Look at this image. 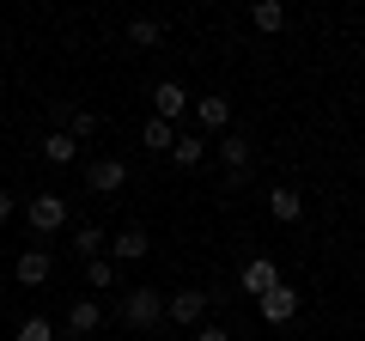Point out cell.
I'll return each instance as SVG.
<instances>
[{"mask_svg":"<svg viewBox=\"0 0 365 341\" xmlns=\"http://www.w3.org/2000/svg\"><path fill=\"white\" fill-rule=\"evenodd\" d=\"M207 305H213V292L182 287V292H170V299H165V317H170V323H201V317H207Z\"/></svg>","mask_w":365,"mask_h":341,"instance_id":"3957f363","label":"cell"},{"mask_svg":"<svg viewBox=\"0 0 365 341\" xmlns=\"http://www.w3.org/2000/svg\"><path fill=\"white\" fill-rule=\"evenodd\" d=\"M86 183L98 189V195H116V189L128 183V165H122V158H91V165H86Z\"/></svg>","mask_w":365,"mask_h":341,"instance_id":"277c9868","label":"cell"},{"mask_svg":"<svg viewBox=\"0 0 365 341\" xmlns=\"http://www.w3.org/2000/svg\"><path fill=\"white\" fill-rule=\"evenodd\" d=\"M146 250H153V238H146L140 225H128V232H116V238H110V263H140Z\"/></svg>","mask_w":365,"mask_h":341,"instance_id":"52a82bcc","label":"cell"},{"mask_svg":"<svg viewBox=\"0 0 365 341\" xmlns=\"http://www.w3.org/2000/svg\"><path fill=\"white\" fill-rule=\"evenodd\" d=\"M153 104H158V122H177L182 110H189V92H182L177 79H158V92H153Z\"/></svg>","mask_w":365,"mask_h":341,"instance_id":"30bf717a","label":"cell"},{"mask_svg":"<svg viewBox=\"0 0 365 341\" xmlns=\"http://www.w3.org/2000/svg\"><path fill=\"white\" fill-rule=\"evenodd\" d=\"M220 158H225L232 177H244V170H250V134H225V141H220Z\"/></svg>","mask_w":365,"mask_h":341,"instance_id":"4fadbf2b","label":"cell"},{"mask_svg":"<svg viewBox=\"0 0 365 341\" xmlns=\"http://www.w3.org/2000/svg\"><path fill=\"white\" fill-rule=\"evenodd\" d=\"M250 25H256L262 37H274V31L287 25V6H280V0H256V6H250Z\"/></svg>","mask_w":365,"mask_h":341,"instance_id":"5bb4252c","label":"cell"},{"mask_svg":"<svg viewBox=\"0 0 365 341\" xmlns=\"http://www.w3.org/2000/svg\"><path fill=\"white\" fill-rule=\"evenodd\" d=\"M67 134H73V141H91V134H98V116H91V110H67Z\"/></svg>","mask_w":365,"mask_h":341,"instance_id":"44dd1931","label":"cell"},{"mask_svg":"<svg viewBox=\"0 0 365 341\" xmlns=\"http://www.w3.org/2000/svg\"><path fill=\"white\" fill-rule=\"evenodd\" d=\"M237 287H244V292H256V299H262V292H274V287H280V268H274L268 256H256V263H244Z\"/></svg>","mask_w":365,"mask_h":341,"instance_id":"8992f818","label":"cell"},{"mask_svg":"<svg viewBox=\"0 0 365 341\" xmlns=\"http://www.w3.org/2000/svg\"><path fill=\"white\" fill-rule=\"evenodd\" d=\"M170 158H177L182 170H195L201 158H207V141H201V134H177V146H170Z\"/></svg>","mask_w":365,"mask_h":341,"instance_id":"2e32d148","label":"cell"},{"mask_svg":"<svg viewBox=\"0 0 365 341\" xmlns=\"http://www.w3.org/2000/svg\"><path fill=\"white\" fill-rule=\"evenodd\" d=\"M146 146H153V153H170V146H177V128H170V122H146Z\"/></svg>","mask_w":365,"mask_h":341,"instance_id":"ffe728a7","label":"cell"},{"mask_svg":"<svg viewBox=\"0 0 365 341\" xmlns=\"http://www.w3.org/2000/svg\"><path fill=\"white\" fill-rule=\"evenodd\" d=\"M13 220V195H6V189H0V225Z\"/></svg>","mask_w":365,"mask_h":341,"instance_id":"cb8c5ba5","label":"cell"},{"mask_svg":"<svg viewBox=\"0 0 365 341\" xmlns=\"http://www.w3.org/2000/svg\"><path fill=\"white\" fill-rule=\"evenodd\" d=\"M158 317H165L158 287H134V292H122V323H128V329H158Z\"/></svg>","mask_w":365,"mask_h":341,"instance_id":"6da1fadb","label":"cell"},{"mask_svg":"<svg viewBox=\"0 0 365 341\" xmlns=\"http://www.w3.org/2000/svg\"><path fill=\"white\" fill-rule=\"evenodd\" d=\"M195 341H232V335H225V329H220V323H207V329H201V335H195Z\"/></svg>","mask_w":365,"mask_h":341,"instance_id":"603a6c76","label":"cell"},{"mask_svg":"<svg viewBox=\"0 0 365 341\" xmlns=\"http://www.w3.org/2000/svg\"><path fill=\"white\" fill-rule=\"evenodd\" d=\"M25 220H31V232H61L67 225V195H31V208H25Z\"/></svg>","mask_w":365,"mask_h":341,"instance_id":"7a4b0ae2","label":"cell"},{"mask_svg":"<svg viewBox=\"0 0 365 341\" xmlns=\"http://www.w3.org/2000/svg\"><path fill=\"white\" fill-rule=\"evenodd\" d=\"M262 317H268V323H292V317H299V287H287V280H280V287L274 292H262Z\"/></svg>","mask_w":365,"mask_h":341,"instance_id":"5b68a950","label":"cell"},{"mask_svg":"<svg viewBox=\"0 0 365 341\" xmlns=\"http://www.w3.org/2000/svg\"><path fill=\"white\" fill-rule=\"evenodd\" d=\"M19 341H55V323L49 317H25L19 323Z\"/></svg>","mask_w":365,"mask_h":341,"instance_id":"7402d4cb","label":"cell"},{"mask_svg":"<svg viewBox=\"0 0 365 341\" xmlns=\"http://www.w3.org/2000/svg\"><path fill=\"white\" fill-rule=\"evenodd\" d=\"M195 122H201L207 134H225V128H232V104H225V98H201V104H195Z\"/></svg>","mask_w":365,"mask_h":341,"instance_id":"8fae6325","label":"cell"},{"mask_svg":"<svg viewBox=\"0 0 365 341\" xmlns=\"http://www.w3.org/2000/svg\"><path fill=\"white\" fill-rule=\"evenodd\" d=\"M268 213H274V220H304V195H299V189H268Z\"/></svg>","mask_w":365,"mask_h":341,"instance_id":"7c38bea8","label":"cell"},{"mask_svg":"<svg viewBox=\"0 0 365 341\" xmlns=\"http://www.w3.org/2000/svg\"><path fill=\"white\" fill-rule=\"evenodd\" d=\"M128 43L153 49V43H165V25H158V19H134V25H128Z\"/></svg>","mask_w":365,"mask_h":341,"instance_id":"ac0fdd59","label":"cell"},{"mask_svg":"<svg viewBox=\"0 0 365 341\" xmlns=\"http://www.w3.org/2000/svg\"><path fill=\"white\" fill-rule=\"evenodd\" d=\"M86 280H91V287H98V292H116V263H110V256H98V263H86Z\"/></svg>","mask_w":365,"mask_h":341,"instance_id":"d6986e66","label":"cell"},{"mask_svg":"<svg viewBox=\"0 0 365 341\" xmlns=\"http://www.w3.org/2000/svg\"><path fill=\"white\" fill-rule=\"evenodd\" d=\"M13 275H19V287H43V280L55 275V263H49V250H25L13 263Z\"/></svg>","mask_w":365,"mask_h":341,"instance_id":"ba28073f","label":"cell"},{"mask_svg":"<svg viewBox=\"0 0 365 341\" xmlns=\"http://www.w3.org/2000/svg\"><path fill=\"white\" fill-rule=\"evenodd\" d=\"M98 323H104V305L98 299H73L67 305V335H91Z\"/></svg>","mask_w":365,"mask_h":341,"instance_id":"9c48e42d","label":"cell"},{"mask_svg":"<svg viewBox=\"0 0 365 341\" xmlns=\"http://www.w3.org/2000/svg\"><path fill=\"white\" fill-rule=\"evenodd\" d=\"M104 250H110V238L98 232V225H79V232H73V256H86V263H98Z\"/></svg>","mask_w":365,"mask_h":341,"instance_id":"9a60e30c","label":"cell"},{"mask_svg":"<svg viewBox=\"0 0 365 341\" xmlns=\"http://www.w3.org/2000/svg\"><path fill=\"white\" fill-rule=\"evenodd\" d=\"M43 158H49V165H73V158H79V141H73V134H61V128H55L49 141H43Z\"/></svg>","mask_w":365,"mask_h":341,"instance_id":"e0dca14e","label":"cell"}]
</instances>
